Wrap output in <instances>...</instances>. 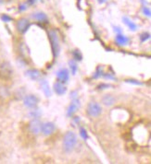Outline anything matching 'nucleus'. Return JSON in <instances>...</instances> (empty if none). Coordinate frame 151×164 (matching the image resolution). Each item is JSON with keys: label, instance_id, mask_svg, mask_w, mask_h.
<instances>
[{"label": "nucleus", "instance_id": "f257e3e1", "mask_svg": "<svg viewBox=\"0 0 151 164\" xmlns=\"http://www.w3.org/2000/svg\"><path fill=\"white\" fill-rule=\"evenodd\" d=\"M77 144V136L74 132L68 131L63 137V150L66 153H71Z\"/></svg>", "mask_w": 151, "mask_h": 164}, {"label": "nucleus", "instance_id": "f03ea898", "mask_svg": "<svg viewBox=\"0 0 151 164\" xmlns=\"http://www.w3.org/2000/svg\"><path fill=\"white\" fill-rule=\"evenodd\" d=\"M48 39L51 43L53 57L57 58L59 56L60 52V43L59 35H57V33L55 30H49L48 31Z\"/></svg>", "mask_w": 151, "mask_h": 164}, {"label": "nucleus", "instance_id": "7ed1b4c3", "mask_svg": "<svg viewBox=\"0 0 151 164\" xmlns=\"http://www.w3.org/2000/svg\"><path fill=\"white\" fill-rule=\"evenodd\" d=\"M13 76V68L7 61L0 62V79L8 80Z\"/></svg>", "mask_w": 151, "mask_h": 164}, {"label": "nucleus", "instance_id": "20e7f679", "mask_svg": "<svg viewBox=\"0 0 151 164\" xmlns=\"http://www.w3.org/2000/svg\"><path fill=\"white\" fill-rule=\"evenodd\" d=\"M86 113L90 117H97L102 113V107L96 101H91L87 105Z\"/></svg>", "mask_w": 151, "mask_h": 164}, {"label": "nucleus", "instance_id": "39448f33", "mask_svg": "<svg viewBox=\"0 0 151 164\" xmlns=\"http://www.w3.org/2000/svg\"><path fill=\"white\" fill-rule=\"evenodd\" d=\"M30 26H31V22L27 18H20L18 19L16 23L17 31L21 34H24L29 30Z\"/></svg>", "mask_w": 151, "mask_h": 164}, {"label": "nucleus", "instance_id": "423d86ee", "mask_svg": "<svg viewBox=\"0 0 151 164\" xmlns=\"http://www.w3.org/2000/svg\"><path fill=\"white\" fill-rule=\"evenodd\" d=\"M23 104L24 106L29 108V109H33L36 108L37 104H38V98L35 95L32 94H28L23 99Z\"/></svg>", "mask_w": 151, "mask_h": 164}, {"label": "nucleus", "instance_id": "0eeeda50", "mask_svg": "<svg viewBox=\"0 0 151 164\" xmlns=\"http://www.w3.org/2000/svg\"><path fill=\"white\" fill-rule=\"evenodd\" d=\"M56 130V125L53 122H46L42 124L41 133L44 136H51Z\"/></svg>", "mask_w": 151, "mask_h": 164}, {"label": "nucleus", "instance_id": "6e6552de", "mask_svg": "<svg viewBox=\"0 0 151 164\" xmlns=\"http://www.w3.org/2000/svg\"><path fill=\"white\" fill-rule=\"evenodd\" d=\"M41 126H42V123L37 118H34L29 124V131L32 135L36 136L41 133Z\"/></svg>", "mask_w": 151, "mask_h": 164}, {"label": "nucleus", "instance_id": "1a4fd4ad", "mask_svg": "<svg viewBox=\"0 0 151 164\" xmlns=\"http://www.w3.org/2000/svg\"><path fill=\"white\" fill-rule=\"evenodd\" d=\"M80 101L79 99H73L72 103L69 104V106L68 107L67 110V116L68 117H72L74 115V113L78 111V109L80 108Z\"/></svg>", "mask_w": 151, "mask_h": 164}, {"label": "nucleus", "instance_id": "9d476101", "mask_svg": "<svg viewBox=\"0 0 151 164\" xmlns=\"http://www.w3.org/2000/svg\"><path fill=\"white\" fill-rule=\"evenodd\" d=\"M57 80L61 83L65 84L69 81V72L67 68H61L60 69L59 71L57 73Z\"/></svg>", "mask_w": 151, "mask_h": 164}, {"label": "nucleus", "instance_id": "9b49d317", "mask_svg": "<svg viewBox=\"0 0 151 164\" xmlns=\"http://www.w3.org/2000/svg\"><path fill=\"white\" fill-rule=\"evenodd\" d=\"M53 89H54V91L57 93V95H60V96L64 95L65 93L67 92V88H66V86H65L63 83H61V82H60V81L55 82V83H54V86H53Z\"/></svg>", "mask_w": 151, "mask_h": 164}, {"label": "nucleus", "instance_id": "f8f14e48", "mask_svg": "<svg viewBox=\"0 0 151 164\" xmlns=\"http://www.w3.org/2000/svg\"><path fill=\"white\" fill-rule=\"evenodd\" d=\"M115 41L117 42L118 45L120 46H123V45H127L129 42H130V39L129 37L125 36L122 33H118L116 34V38H115Z\"/></svg>", "mask_w": 151, "mask_h": 164}, {"label": "nucleus", "instance_id": "ddd939ff", "mask_svg": "<svg viewBox=\"0 0 151 164\" xmlns=\"http://www.w3.org/2000/svg\"><path fill=\"white\" fill-rule=\"evenodd\" d=\"M40 86H41V89L44 92V94L45 95V97H48V98L50 97L51 96V90H50L48 82L45 79H41L40 80Z\"/></svg>", "mask_w": 151, "mask_h": 164}, {"label": "nucleus", "instance_id": "4468645a", "mask_svg": "<svg viewBox=\"0 0 151 164\" xmlns=\"http://www.w3.org/2000/svg\"><path fill=\"white\" fill-rule=\"evenodd\" d=\"M25 75H26L27 77H29V78H30L31 79H32V80H37V79L40 78L41 73H40L39 70L34 69V68H32V69H28V70H27V71L25 72Z\"/></svg>", "mask_w": 151, "mask_h": 164}, {"label": "nucleus", "instance_id": "2eb2a0df", "mask_svg": "<svg viewBox=\"0 0 151 164\" xmlns=\"http://www.w3.org/2000/svg\"><path fill=\"white\" fill-rule=\"evenodd\" d=\"M115 102H116V99L110 94H106L102 98V103L104 105H106V106H112Z\"/></svg>", "mask_w": 151, "mask_h": 164}, {"label": "nucleus", "instance_id": "dca6fc26", "mask_svg": "<svg viewBox=\"0 0 151 164\" xmlns=\"http://www.w3.org/2000/svg\"><path fill=\"white\" fill-rule=\"evenodd\" d=\"M32 18L33 19L39 21V22H46L48 21V16H46V14H45L44 12H41V11H39V12L32 13Z\"/></svg>", "mask_w": 151, "mask_h": 164}, {"label": "nucleus", "instance_id": "f3484780", "mask_svg": "<svg viewBox=\"0 0 151 164\" xmlns=\"http://www.w3.org/2000/svg\"><path fill=\"white\" fill-rule=\"evenodd\" d=\"M122 21H123L124 24L130 29V31H135L137 30V25L135 24L134 22H133L129 18H127V17H122Z\"/></svg>", "mask_w": 151, "mask_h": 164}, {"label": "nucleus", "instance_id": "a211bd4d", "mask_svg": "<svg viewBox=\"0 0 151 164\" xmlns=\"http://www.w3.org/2000/svg\"><path fill=\"white\" fill-rule=\"evenodd\" d=\"M69 68H71V70H72V75H75L77 73V70H78V65L76 63V61L73 60V59L69 60Z\"/></svg>", "mask_w": 151, "mask_h": 164}, {"label": "nucleus", "instance_id": "6ab92c4d", "mask_svg": "<svg viewBox=\"0 0 151 164\" xmlns=\"http://www.w3.org/2000/svg\"><path fill=\"white\" fill-rule=\"evenodd\" d=\"M72 56L75 61H82L83 60V55L81 54L80 50H73L72 51Z\"/></svg>", "mask_w": 151, "mask_h": 164}, {"label": "nucleus", "instance_id": "aec40b11", "mask_svg": "<svg viewBox=\"0 0 151 164\" xmlns=\"http://www.w3.org/2000/svg\"><path fill=\"white\" fill-rule=\"evenodd\" d=\"M104 72H103V68L101 66H98L96 70V72L93 75V78H99L101 77H103Z\"/></svg>", "mask_w": 151, "mask_h": 164}, {"label": "nucleus", "instance_id": "412c9836", "mask_svg": "<svg viewBox=\"0 0 151 164\" xmlns=\"http://www.w3.org/2000/svg\"><path fill=\"white\" fill-rule=\"evenodd\" d=\"M80 136H82V138L85 140V141H86V140L88 139V137H89L86 129H85V128H84V127H81L80 128Z\"/></svg>", "mask_w": 151, "mask_h": 164}, {"label": "nucleus", "instance_id": "4be33fe9", "mask_svg": "<svg viewBox=\"0 0 151 164\" xmlns=\"http://www.w3.org/2000/svg\"><path fill=\"white\" fill-rule=\"evenodd\" d=\"M150 38V34L148 32H144L140 35V42H145L146 41H147Z\"/></svg>", "mask_w": 151, "mask_h": 164}, {"label": "nucleus", "instance_id": "5701e85b", "mask_svg": "<svg viewBox=\"0 0 151 164\" xmlns=\"http://www.w3.org/2000/svg\"><path fill=\"white\" fill-rule=\"evenodd\" d=\"M142 11H143V13L145 16L146 17H150L151 16V11H150V8L148 7H146V6H143L142 7Z\"/></svg>", "mask_w": 151, "mask_h": 164}, {"label": "nucleus", "instance_id": "b1692460", "mask_svg": "<svg viewBox=\"0 0 151 164\" xmlns=\"http://www.w3.org/2000/svg\"><path fill=\"white\" fill-rule=\"evenodd\" d=\"M31 115H32V117H33V118H38L39 115H40V112L37 109L33 108L32 112L31 113Z\"/></svg>", "mask_w": 151, "mask_h": 164}, {"label": "nucleus", "instance_id": "393cba45", "mask_svg": "<svg viewBox=\"0 0 151 164\" xmlns=\"http://www.w3.org/2000/svg\"><path fill=\"white\" fill-rule=\"evenodd\" d=\"M28 7H29V5L27 4V2H25V3H21V4H20V6H19V10H20V11H25V10L28 8Z\"/></svg>", "mask_w": 151, "mask_h": 164}, {"label": "nucleus", "instance_id": "a878e982", "mask_svg": "<svg viewBox=\"0 0 151 164\" xmlns=\"http://www.w3.org/2000/svg\"><path fill=\"white\" fill-rule=\"evenodd\" d=\"M1 19H2V21H4V22H10L11 20H12V18L9 17V16L7 15V14H3V15L1 16Z\"/></svg>", "mask_w": 151, "mask_h": 164}, {"label": "nucleus", "instance_id": "bb28decb", "mask_svg": "<svg viewBox=\"0 0 151 164\" xmlns=\"http://www.w3.org/2000/svg\"><path fill=\"white\" fill-rule=\"evenodd\" d=\"M126 82H128L130 84H134V85H142L141 82L136 79H126Z\"/></svg>", "mask_w": 151, "mask_h": 164}, {"label": "nucleus", "instance_id": "cd10ccee", "mask_svg": "<svg viewBox=\"0 0 151 164\" xmlns=\"http://www.w3.org/2000/svg\"><path fill=\"white\" fill-rule=\"evenodd\" d=\"M109 87H111V85H109V84H104V83H102V84H100V85H98L97 86V89H108V88H109Z\"/></svg>", "mask_w": 151, "mask_h": 164}, {"label": "nucleus", "instance_id": "c85d7f7f", "mask_svg": "<svg viewBox=\"0 0 151 164\" xmlns=\"http://www.w3.org/2000/svg\"><path fill=\"white\" fill-rule=\"evenodd\" d=\"M103 77L105 78H107V79H115L114 76H113V75H110V74H109V73H104Z\"/></svg>", "mask_w": 151, "mask_h": 164}, {"label": "nucleus", "instance_id": "c756f323", "mask_svg": "<svg viewBox=\"0 0 151 164\" xmlns=\"http://www.w3.org/2000/svg\"><path fill=\"white\" fill-rule=\"evenodd\" d=\"M113 28H114V31H115L116 33H117V34H118V33H122V30L120 27H115V26H114Z\"/></svg>", "mask_w": 151, "mask_h": 164}, {"label": "nucleus", "instance_id": "7c9ffc66", "mask_svg": "<svg viewBox=\"0 0 151 164\" xmlns=\"http://www.w3.org/2000/svg\"><path fill=\"white\" fill-rule=\"evenodd\" d=\"M37 1H40V0H27V4L28 5H34Z\"/></svg>", "mask_w": 151, "mask_h": 164}, {"label": "nucleus", "instance_id": "2f4dec72", "mask_svg": "<svg viewBox=\"0 0 151 164\" xmlns=\"http://www.w3.org/2000/svg\"><path fill=\"white\" fill-rule=\"evenodd\" d=\"M71 98H72V100L77 98V91H76V90H74V91H72V92L71 93Z\"/></svg>", "mask_w": 151, "mask_h": 164}, {"label": "nucleus", "instance_id": "473e14b6", "mask_svg": "<svg viewBox=\"0 0 151 164\" xmlns=\"http://www.w3.org/2000/svg\"><path fill=\"white\" fill-rule=\"evenodd\" d=\"M108 1V0H97V2L99 4H104V3H106Z\"/></svg>", "mask_w": 151, "mask_h": 164}, {"label": "nucleus", "instance_id": "72a5a7b5", "mask_svg": "<svg viewBox=\"0 0 151 164\" xmlns=\"http://www.w3.org/2000/svg\"><path fill=\"white\" fill-rule=\"evenodd\" d=\"M3 2H4V0H0V5H1V4H2Z\"/></svg>", "mask_w": 151, "mask_h": 164}]
</instances>
